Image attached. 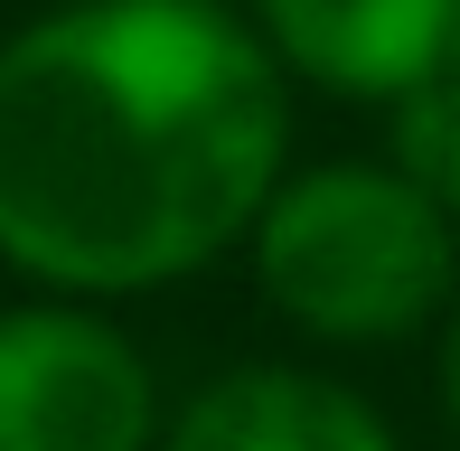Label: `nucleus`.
<instances>
[{"instance_id":"423d86ee","label":"nucleus","mask_w":460,"mask_h":451,"mask_svg":"<svg viewBox=\"0 0 460 451\" xmlns=\"http://www.w3.org/2000/svg\"><path fill=\"white\" fill-rule=\"evenodd\" d=\"M385 113H394V170L460 217V75H451V66L413 75Z\"/></svg>"},{"instance_id":"0eeeda50","label":"nucleus","mask_w":460,"mask_h":451,"mask_svg":"<svg viewBox=\"0 0 460 451\" xmlns=\"http://www.w3.org/2000/svg\"><path fill=\"white\" fill-rule=\"evenodd\" d=\"M442 404H451V433H460V320H451V348H442Z\"/></svg>"},{"instance_id":"7ed1b4c3","label":"nucleus","mask_w":460,"mask_h":451,"mask_svg":"<svg viewBox=\"0 0 460 451\" xmlns=\"http://www.w3.org/2000/svg\"><path fill=\"white\" fill-rule=\"evenodd\" d=\"M0 451H160L151 358L75 301L0 311Z\"/></svg>"},{"instance_id":"20e7f679","label":"nucleus","mask_w":460,"mask_h":451,"mask_svg":"<svg viewBox=\"0 0 460 451\" xmlns=\"http://www.w3.org/2000/svg\"><path fill=\"white\" fill-rule=\"evenodd\" d=\"M460 0H263L282 75H310L358 104H394L413 75L442 66Z\"/></svg>"},{"instance_id":"f03ea898","label":"nucleus","mask_w":460,"mask_h":451,"mask_svg":"<svg viewBox=\"0 0 460 451\" xmlns=\"http://www.w3.org/2000/svg\"><path fill=\"white\" fill-rule=\"evenodd\" d=\"M451 208L394 160H329L273 179L254 217V282L310 339H404L451 301Z\"/></svg>"},{"instance_id":"6e6552de","label":"nucleus","mask_w":460,"mask_h":451,"mask_svg":"<svg viewBox=\"0 0 460 451\" xmlns=\"http://www.w3.org/2000/svg\"><path fill=\"white\" fill-rule=\"evenodd\" d=\"M442 66H451V75H460V19H451V48H442Z\"/></svg>"},{"instance_id":"39448f33","label":"nucleus","mask_w":460,"mask_h":451,"mask_svg":"<svg viewBox=\"0 0 460 451\" xmlns=\"http://www.w3.org/2000/svg\"><path fill=\"white\" fill-rule=\"evenodd\" d=\"M160 451H404V442H394V423L339 376L235 367V376L188 395V414L160 433Z\"/></svg>"},{"instance_id":"f257e3e1","label":"nucleus","mask_w":460,"mask_h":451,"mask_svg":"<svg viewBox=\"0 0 460 451\" xmlns=\"http://www.w3.org/2000/svg\"><path fill=\"white\" fill-rule=\"evenodd\" d=\"M291 85L226 0H66L0 38V263L66 301L151 292L254 235Z\"/></svg>"}]
</instances>
